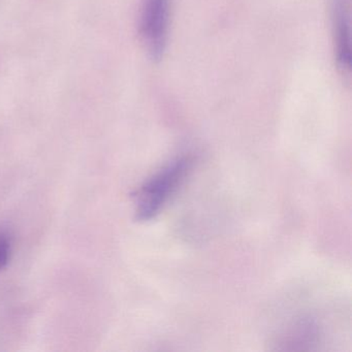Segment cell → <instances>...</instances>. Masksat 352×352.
Wrapping results in <instances>:
<instances>
[{"label":"cell","mask_w":352,"mask_h":352,"mask_svg":"<svg viewBox=\"0 0 352 352\" xmlns=\"http://www.w3.org/2000/svg\"><path fill=\"white\" fill-rule=\"evenodd\" d=\"M189 156H180L162 166L145 181L137 193V218L149 221L155 218L184 182L191 168Z\"/></svg>","instance_id":"1"},{"label":"cell","mask_w":352,"mask_h":352,"mask_svg":"<svg viewBox=\"0 0 352 352\" xmlns=\"http://www.w3.org/2000/svg\"><path fill=\"white\" fill-rule=\"evenodd\" d=\"M170 16V0H144L140 34L146 50L154 60H160L166 50Z\"/></svg>","instance_id":"2"},{"label":"cell","mask_w":352,"mask_h":352,"mask_svg":"<svg viewBox=\"0 0 352 352\" xmlns=\"http://www.w3.org/2000/svg\"><path fill=\"white\" fill-rule=\"evenodd\" d=\"M13 238L8 230H0V271L6 269L11 261Z\"/></svg>","instance_id":"5"},{"label":"cell","mask_w":352,"mask_h":352,"mask_svg":"<svg viewBox=\"0 0 352 352\" xmlns=\"http://www.w3.org/2000/svg\"><path fill=\"white\" fill-rule=\"evenodd\" d=\"M349 15L343 3L338 1L335 8V43L338 65L344 72L351 69Z\"/></svg>","instance_id":"4"},{"label":"cell","mask_w":352,"mask_h":352,"mask_svg":"<svg viewBox=\"0 0 352 352\" xmlns=\"http://www.w3.org/2000/svg\"><path fill=\"white\" fill-rule=\"evenodd\" d=\"M320 342V327L315 319L302 316L292 323L277 341L278 349L307 350Z\"/></svg>","instance_id":"3"}]
</instances>
